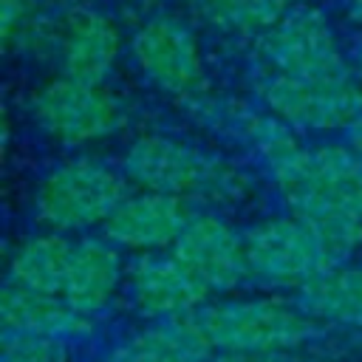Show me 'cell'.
<instances>
[{"instance_id":"ffe728a7","label":"cell","mask_w":362,"mask_h":362,"mask_svg":"<svg viewBox=\"0 0 362 362\" xmlns=\"http://www.w3.org/2000/svg\"><path fill=\"white\" fill-rule=\"evenodd\" d=\"M0 37L6 51L42 42L40 0H0Z\"/></svg>"},{"instance_id":"2e32d148","label":"cell","mask_w":362,"mask_h":362,"mask_svg":"<svg viewBox=\"0 0 362 362\" xmlns=\"http://www.w3.org/2000/svg\"><path fill=\"white\" fill-rule=\"evenodd\" d=\"M122 274L124 269L113 240L82 238L74 243L62 297L85 317H93L113 300Z\"/></svg>"},{"instance_id":"8fae6325","label":"cell","mask_w":362,"mask_h":362,"mask_svg":"<svg viewBox=\"0 0 362 362\" xmlns=\"http://www.w3.org/2000/svg\"><path fill=\"white\" fill-rule=\"evenodd\" d=\"M173 255L209 291H229L249 277L246 238L218 215H195L173 243Z\"/></svg>"},{"instance_id":"e0dca14e","label":"cell","mask_w":362,"mask_h":362,"mask_svg":"<svg viewBox=\"0 0 362 362\" xmlns=\"http://www.w3.org/2000/svg\"><path fill=\"white\" fill-rule=\"evenodd\" d=\"M297 303L320 322L359 325L362 328V263L320 272L314 280L297 288Z\"/></svg>"},{"instance_id":"7a4b0ae2","label":"cell","mask_w":362,"mask_h":362,"mask_svg":"<svg viewBox=\"0 0 362 362\" xmlns=\"http://www.w3.org/2000/svg\"><path fill=\"white\" fill-rule=\"evenodd\" d=\"M122 173L139 189L178 195L192 204H232L249 192V178L223 156L158 133L139 136L124 150Z\"/></svg>"},{"instance_id":"ac0fdd59","label":"cell","mask_w":362,"mask_h":362,"mask_svg":"<svg viewBox=\"0 0 362 362\" xmlns=\"http://www.w3.org/2000/svg\"><path fill=\"white\" fill-rule=\"evenodd\" d=\"M74 243L62 232H42L25 238L8 257V277L17 286L62 294Z\"/></svg>"},{"instance_id":"603a6c76","label":"cell","mask_w":362,"mask_h":362,"mask_svg":"<svg viewBox=\"0 0 362 362\" xmlns=\"http://www.w3.org/2000/svg\"><path fill=\"white\" fill-rule=\"evenodd\" d=\"M345 133H348V147L356 153V158L362 161V110H359V116L345 127Z\"/></svg>"},{"instance_id":"5b68a950","label":"cell","mask_w":362,"mask_h":362,"mask_svg":"<svg viewBox=\"0 0 362 362\" xmlns=\"http://www.w3.org/2000/svg\"><path fill=\"white\" fill-rule=\"evenodd\" d=\"M31 116L45 136L65 147L102 141L122 130L124 107L113 90L96 82L57 76L31 93Z\"/></svg>"},{"instance_id":"9c48e42d","label":"cell","mask_w":362,"mask_h":362,"mask_svg":"<svg viewBox=\"0 0 362 362\" xmlns=\"http://www.w3.org/2000/svg\"><path fill=\"white\" fill-rule=\"evenodd\" d=\"M130 51L139 71L158 90L187 105L206 93L201 45L181 20L170 14H156L144 20L130 40Z\"/></svg>"},{"instance_id":"277c9868","label":"cell","mask_w":362,"mask_h":362,"mask_svg":"<svg viewBox=\"0 0 362 362\" xmlns=\"http://www.w3.org/2000/svg\"><path fill=\"white\" fill-rule=\"evenodd\" d=\"M127 175L96 158L57 164L37 184L34 209L54 232H79L105 223L127 195Z\"/></svg>"},{"instance_id":"5bb4252c","label":"cell","mask_w":362,"mask_h":362,"mask_svg":"<svg viewBox=\"0 0 362 362\" xmlns=\"http://www.w3.org/2000/svg\"><path fill=\"white\" fill-rule=\"evenodd\" d=\"M0 320H3V331L59 337V339L85 334L90 328V317L76 311L62 294L25 288L11 280H6L0 291Z\"/></svg>"},{"instance_id":"d4e9b609","label":"cell","mask_w":362,"mask_h":362,"mask_svg":"<svg viewBox=\"0 0 362 362\" xmlns=\"http://www.w3.org/2000/svg\"><path fill=\"white\" fill-rule=\"evenodd\" d=\"M356 68H359V76H362V48H359V57H356Z\"/></svg>"},{"instance_id":"30bf717a","label":"cell","mask_w":362,"mask_h":362,"mask_svg":"<svg viewBox=\"0 0 362 362\" xmlns=\"http://www.w3.org/2000/svg\"><path fill=\"white\" fill-rule=\"evenodd\" d=\"M192 218V201L156 189H139L127 192L102 226L105 238L116 246L133 252H158L164 246H173Z\"/></svg>"},{"instance_id":"cb8c5ba5","label":"cell","mask_w":362,"mask_h":362,"mask_svg":"<svg viewBox=\"0 0 362 362\" xmlns=\"http://www.w3.org/2000/svg\"><path fill=\"white\" fill-rule=\"evenodd\" d=\"M351 17L356 23H362V0H351Z\"/></svg>"},{"instance_id":"7402d4cb","label":"cell","mask_w":362,"mask_h":362,"mask_svg":"<svg viewBox=\"0 0 362 362\" xmlns=\"http://www.w3.org/2000/svg\"><path fill=\"white\" fill-rule=\"evenodd\" d=\"M209 362H305L294 351H218Z\"/></svg>"},{"instance_id":"d6986e66","label":"cell","mask_w":362,"mask_h":362,"mask_svg":"<svg viewBox=\"0 0 362 362\" xmlns=\"http://www.w3.org/2000/svg\"><path fill=\"white\" fill-rule=\"evenodd\" d=\"M192 6L221 31L263 34L291 8V0H192Z\"/></svg>"},{"instance_id":"4fadbf2b","label":"cell","mask_w":362,"mask_h":362,"mask_svg":"<svg viewBox=\"0 0 362 362\" xmlns=\"http://www.w3.org/2000/svg\"><path fill=\"white\" fill-rule=\"evenodd\" d=\"M54 48L65 76L102 85L119 59L122 37L105 11L79 6L71 8L59 23Z\"/></svg>"},{"instance_id":"3957f363","label":"cell","mask_w":362,"mask_h":362,"mask_svg":"<svg viewBox=\"0 0 362 362\" xmlns=\"http://www.w3.org/2000/svg\"><path fill=\"white\" fill-rule=\"evenodd\" d=\"M215 351H297L320 334V320L300 303L246 297L195 311Z\"/></svg>"},{"instance_id":"52a82bcc","label":"cell","mask_w":362,"mask_h":362,"mask_svg":"<svg viewBox=\"0 0 362 362\" xmlns=\"http://www.w3.org/2000/svg\"><path fill=\"white\" fill-rule=\"evenodd\" d=\"M266 71L300 79H345L354 76L328 20L314 8H288L257 40Z\"/></svg>"},{"instance_id":"8992f818","label":"cell","mask_w":362,"mask_h":362,"mask_svg":"<svg viewBox=\"0 0 362 362\" xmlns=\"http://www.w3.org/2000/svg\"><path fill=\"white\" fill-rule=\"evenodd\" d=\"M243 238L249 277L272 288H300L337 263L317 229L294 212L266 218Z\"/></svg>"},{"instance_id":"44dd1931","label":"cell","mask_w":362,"mask_h":362,"mask_svg":"<svg viewBox=\"0 0 362 362\" xmlns=\"http://www.w3.org/2000/svg\"><path fill=\"white\" fill-rule=\"evenodd\" d=\"M0 362H68V348L59 337L3 331Z\"/></svg>"},{"instance_id":"7c38bea8","label":"cell","mask_w":362,"mask_h":362,"mask_svg":"<svg viewBox=\"0 0 362 362\" xmlns=\"http://www.w3.org/2000/svg\"><path fill=\"white\" fill-rule=\"evenodd\" d=\"M127 288L133 305L153 320L195 314L209 297V288L173 252H139L127 266Z\"/></svg>"},{"instance_id":"9a60e30c","label":"cell","mask_w":362,"mask_h":362,"mask_svg":"<svg viewBox=\"0 0 362 362\" xmlns=\"http://www.w3.org/2000/svg\"><path fill=\"white\" fill-rule=\"evenodd\" d=\"M212 342L195 314L161 317L130 334L110 362H209Z\"/></svg>"},{"instance_id":"ba28073f","label":"cell","mask_w":362,"mask_h":362,"mask_svg":"<svg viewBox=\"0 0 362 362\" xmlns=\"http://www.w3.org/2000/svg\"><path fill=\"white\" fill-rule=\"evenodd\" d=\"M257 96L269 113L294 130H339L362 110V85L345 79H300L266 71L257 79Z\"/></svg>"},{"instance_id":"6da1fadb","label":"cell","mask_w":362,"mask_h":362,"mask_svg":"<svg viewBox=\"0 0 362 362\" xmlns=\"http://www.w3.org/2000/svg\"><path fill=\"white\" fill-rule=\"evenodd\" d=\"M238 136L266 161L288 209L311 223L337 263L362 246V161L351 147H305L274 113L246 110Z\"/></svg>"}]
</instances>
